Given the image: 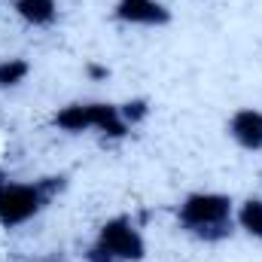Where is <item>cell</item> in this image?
Returning a JSON list of instances; mask_svg holds the SVG:
<instances>
[{"mask_svg":"<svg viewBox=\"0 0 262 262\" xmlns=\"http://www.w3.org/2000/svg\"><path fill=\"white\" fill-rule=\"evenodd\" d=\"M177 226L204 244H220L235 232V198L226 192H189L177 204Z\"/></svg>","mask_w":262,"mask_h":262,"instance_id":"cell-1","label":"cell"},{"mask_svg":"<svg viewBox=\"0 0 262 262\" xmlns=\"http://www.w3.org/2000/svg\"><path fill=\"white\" fill-rule=\"evenodd\" d=\"M67 186L64 174H49L37 180H12L0 177V229H18L31 220H37L55 195H61Z\"/></svg>","mask_w":262,"mask_h":262,"instance_id":"cell-2","label":"cell"},{"mask_svg":"<svg viewBox=\"0 0 262 262\" xmlns=\"http://www.w3.org/2000/svg\"><path fill=\"white\" fill-rule=\"evenodd\" d=\"M52 125L64 134H85L98 131L107 140H125L131 134V125L122 119L119 104L110 101H73L52 113Z\"/></svg>","mask_w":262,"mask_h":262,"instance_id":"cell-3","label":"cell"},{"mask_svg":"<svg viewBox=\"0 0 262 262\" xmlns=\"http://www.w3.org/2000/svg\"><path fill=\"white\" fill-rule=\"evenodd\" d=\"M95 247H101L113 262H143L146 259V241L140 235V229L134 226V220L125 213H116L110 220H104L98 226V235L92 241Z\"/></svg>","mask_w":262,"mask_h":262,"instance_id":"cell-4","label":"cell"},{"mask_svg":"<svg viewBox=\"0 0 262 262\" xmlns=\"http://www.w3.org/2000/svg\"><path fill=\"white\" fill-rule=\"evenodd\" d=\"M110 18L128 28H168L174 21L171 9L162 0H116Z\"/></svg>","mask_w":262,"mask_h":262,"instance_id":"cell-5","label":"cell"},{"mask_svg":"<svg viewBox=\"0 0 262 262\" xmlns=\"http://www.w3.org/2000/svg\"><path fill=\"white\" fill-rule=\"evenodd\" d=\"M226 134L244 152H262V110L259 107H238L226 122Z\"/></svg>","mask_w":262,"mask_h":262,"instance_id":"cell-6","label":"cell"},{"mask_svg":"<svg viewBox=\"0 0 262 262\" xmlns=\"http://www.w3.org/2000/svg\"><path fill=\"white\" fill-rule=\"evenodd\" d=\"M12 12L31 28H52L58 21V0H12Z\"/></svg>","mask_w":262,"mask_h":262,"instance_id":"cell-7","label":"cell"},{"mask_svg":"<svg viewBox=\"0 0 262 262\" xmlns=\"http://www.w3.org/2000/svg\"><path fill=\"white\" fill-rule=\"evenodd\" d=\"M235 226L247 238L262 241V195H247L241 204H235Z\"/></svg>","mask_w":262,"mask_h":262,"instance_id":"cell-8","label":"cell"},{"mask_svg":"<svg viewBox=\"0 0 262 262\" xmlns=\"http://www.w3.org/2000/svg\"><path fill=\"white\" fill-rule=\"evenodd\" d=\"M28 76H31V61H28V58H21V55L0 58V92L18 89Z\"/></svg>","mask_w":262,"mask_h":262,"instance_id":"cell-9","label":"cell"},{"mask_svg":"<svg viewBox=\"0 0 262 262\" xmlns=\"http://www.w3.org/2000/svg\"><path fill=\"white\" fill-rule=\"evenodd\" d=\"M119 110H122V119L128 122L131 128H137L140 122L149 119V101L146 98H131L125 104H119Z\"/></svg>","mask_w":262,"mask_h":262,"instance_id":"cell-10","label":"cell"},{"mask_svg":"<svg viewBox=\"0 0 262 262\" xmlns=\"http://www.w3.org/2000/svg\"><path fill=\"white\" fill-rule=\"evenodd\" d=\"M85 262H113V259H110L101 247H95V244H92V247L85 250Z\"/></svg>","mask_w":262,"mask_h":262,"instance_id":"cell-11","label":"cell"},{"mask_svg":"<svg viewBox=\"0 0 262 262\" xmlns=\"http://www.w3.org/2000/svg\"><path fill=\"white\" fill-rule=\"evenodd\" d=\"M85 73H89V76H98V79H104V76H110V70H107V67H98V64H92V61L85 64Z\"/></svg>","mask_w":262,"mask_h":262,"instance_id":"cell-12","label":"cell"}]
</instances>
